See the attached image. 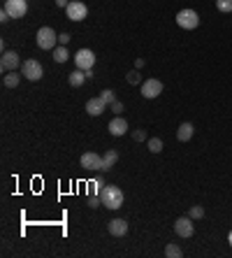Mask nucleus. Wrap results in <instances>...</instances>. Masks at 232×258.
Returning a JSON list of instances; mask_svg holds the SVG:
<instances>
[{"label": "nucleus", "instance_id": "f257e3e1", "mask_svg": "<svg viewBox=\"0 0 232 258\" xmlns=\"http://www.w3.org/2000/svg\"><path fill=\"white\" fill-rule=\"evenodd\" d=\"M35 42L40 49H45V52H54L56 47H58V35H56V30L54 28H40L37 30V35H35Z\"/></svg>", "mask_w": 232, "mask_h": 258}, {"label": "nucleus", "instance_id": "f03ea898", "mask_svg": "<svg viewBox=\"0 0 232 258\" xmlns=\"http://www.w3.org/2000/svg\"><path fill=\"white\" fill-rule=\"evenodd\" d=\"M100 198H102V205L107 209H118L123 205V191L118 186H105L100 191Z\"/></svg>", "mask_w": 232, "mask_h": 258}, {"label": "nucleus", "instance_id": "7ed1b4c3", "mask_svg": "<svg viewBox=\"0 0 232 258\" xmlns=\"http://www.w3.org/2000/svg\"><path fill=\"white\" fill-rule=\"evenodd\" d=\"M177 26L184 28V30H195L200 26V14H197L195 9H179L177 12Z\"/></svg>", "mask_w": 232, "mask_h": 258}, {"label": "nucleus", "instance_id": "20e7f679", "mask_svg": "<svg viewBox=\"0 0 232 258\" xmlns=\"http://www.w3.org/2000/svg\"><path fill=\"white\" fill-rule=\"evenodd\" d=\"M21 75H23L28 81H40L42 79V75H45V68H42V63L40 61L28 58V61L21 63Z\"/></svg>", "mask_w": 232, "mask_h": 258}, {"label": "nucleus", "instance_id": "39448f33", "mask_svg": "<svg viewBox=\"0 0 232 258\" xmlns=\"http://www.w3.org/2000/svg\"><path fill=\"white\" fill-rule=\"evenodd\" d=\"M65 14H68L70 21H84V19L89 17V7L81 0H70V5L65 7Z\"/></svg>", "mask_w": 232, "mask_h": 258}, {"label": "nucleus", "instance_id": "423d86ee", "mask_svg": "<svg viewBox=\"0 0 232 258\" xmlns=\"http://www.w3.org/2000/svg\"><path fill=\"white\" fill-rule=\"evenodd\" d=\"M2 9L12 19H21V17H26V12H28V0H5Z\"/></svg>", "mask_w": 232, "mask_h": 258}, {"label": "nucleus", "instance_id": "0eeeda50", "mask_svg": "<svg viewBox=\"0 0 232 258\" xmlns=\"http://www.w3.org/2000/svg\"><path fill=\"white\" fill-rule=\"evenodd\" d=\"M74 65H77L79 70H93V65H95V53L91 52V49H79V52L74 53Z\"/></svg>", "mask_w": 232, "mask_h": 258}, {"label": "nucleus", "instance_id": "6e6552de", "mask_svg": "<svg viewBox=\"0 0 232 258\" xmlns=\"http://www.w3.org/2000/svg\"><path fill=\"white\" fill-rule=\"evenodd\" d=\"M0 70L2 72H12V70H21V58L17 52H2L0 56Z\"/></svg>", "mask_w": 232, "mask_h": 258}, {"label": "nucleus", "instance_id": "1a4fd4ad", "mask_svg": "<svg viewBox=\"0 0 232 258\" xmlns=\"http://www.w3.org/2000/svg\"><path fill=\"white\" fill-rule=\"evenodd\" d=\"M174 232L179 237H193L195 235V226H193V219L190 216H179L174 221Z\"/></svg>", "mask_w": 232, "mask_h": 258}, {"label": "nucleus", "instance_id": "9d476101", "mask_svg": "<svg viewBox=\"0 0 232 258\" xmlns=\"http://www.w3.org/2000/svg\"><path fill=\"white\" fill-rule=\"evenodd\" d=\"M161 93H162V81L161 79H146V81H142V96L146 100L158 98Z\"/></svg>", "mask_w": 232, "mask_h": 258}, {"label": "nucleus", "instance_id": "9b49d317", "mask_svg": "<svg viewBox=\"0 0 232 258\" xmlns=\"http://www.w3.org/2000/svg\"><path fill=\"white\" fill-rule=\"evenodd\" d=\"M81 168L84 170H102V156H98V154H93V152H86L84 156H81Z\"/></svg>", "mask_w": 232, "mask_h": 258}, {"label": "nucleus", "instance_id": "f8f14e48", "mask_svg": "<svg viewBox=\"0 0 232 258\" xmlns=\"http://www.w3.org/2000/svg\"><path fill=\"white\" fill-rule=\"evenodd\" d=\"M107 231L112 237H123L125 232H128V221L125 219H112L107 223Z\"/></svg>", "mask_w": 232, "mask_h": 258}, {"label": "nucleus", "instance_id": "ddd939ff", "mask_svg": "<svg viewBox=\"0 0 232 258\" xmlns=\"http://www.w3.org/2000/svg\"><path fill=\"white\" fill-rule=\"evenodd\" d=\"M109 133L114 135V137L125 135V133H128V121H125L123 116H114V119L109 121Z\"/></svg>", "mask_w": 232, "mask_h": 258}, {"label": "nucleus", "instance_id": "4468645a", "mask_svg": "<svg viewBox=\"0 0 232 258\" xmlns=\"http://www.w3.org/2000/svg\"><path fill=\"white\" fill-rule=\"evenodd\" d=\"M105 109H107V103L100 98V96L98 98H89V103H86V112H89L91 116H100Z\"/></svg>", "mask_w": 232, "mask_h": 258}, {"label": "nucleus", "instance_id": "2eb2a0df", "mask_svg": "<svg viewBox=\"0 0 232 258\" xmlns=\"http://www.w3.org/2000/svg\"><path fill=\"white\" fill-rule=\"evenodd\" d=\"M193 133H195L193 124H190V121H184V124L179 126V130H177V140L179 142H188V140L193 137Z\"/></svg>", "mask_w": 232, "mask_h": 258}, {"label": "nucleus", "instance_id": "dca6fc26", "mask_svg": "<svg viewBox=\"0 0 232 258\" xmlns=\"http://www.w3.org/2000/svg\"><path fill=\"white\" fill-rule=\"evenodd\" d=\"M86 79H89V77H86V70H79V68H77L74 72H70V77H68V81H70L72 89H79Z\"/></svg>", "mask_w": 232, "mask_h": 258}, {"label": "nucleus", "instance_id": "f3484780", "mask_svg": "<svg viewBox=\"0 0 232 258\" xmlns=\"http://www.w3.org/2000/svg\"><path fill=\"white\" fill-rule=\"evenodd\" d=\"M21 77H23L21 72L12 70V72H7V75L2 77V84H5L7 89H17V86H19V81H21Z\"/></svg>", "mask_w": 232, "mask_h": 258}, {"label": "nucleus", "instance_id": "a211bd4d", "mask_svg": "<svg viewBox=\"0 0 232 258\" xmlns=\"http://www.w3.org/2000/svg\"><path fill=\"white\" fill-rule=\"evenodd\" d=\"M116 160H118V154H116L114 149H107V154L102 156V163H105V165H102V170H112L116 165Z\"/></svg>", "mask_w": 232, "mask_h": 258}, {"label": "nucleus", "instance_id": "6ab92c4d", "mask_svg": "<svg viewBox=\"0 0 232 258\" xmlns=\"http://www.w3.org/2000/svg\"><path fill=\"white\" fill-rule=\"evenodd\" d=\"M105 188V179L95 177L93 181H89V196H100V191Z\"/></svg>", "mask_w": 232, "mask_h": 258}, {"label": "nucleus", "instance_id": "aec40b11", "mask_svg": "<svg viewBox=\"0 0 232 258\" xmlns=\"http://www.w3.org/2000/svg\"><path fill=\"white\" fill-rule=\"evenodd\" d=\"M51 53H54V61H56V63H65L68 58H70V53H68V49H65L63 45H58Z\"/></svg>", "mask_w": 232, "mask_h": 258}, {"label": "nucleus", "instance_id": "412c9836", "mask_svg": "<svg viewBox=\"0 0 232 258\" xmlns=\"http://www.w3.org/2000/svg\"><path fill=\"white\" fill-rule=\"evenodd\" d=\"M146 149L151 154H161L162 152V140L161 137H151V140H146Z\"/></svg>", "mask_w": 232, "mask_h": 258}, {"label": "nucleus", "instance_id": "4be33fe9", "mask_svg": "<svg viewBox=\"0 0 232 258\" xmlns=\"http://www.w3.org/2000/svg\"><path fill=\"white\" fill-rule=\"evenodd\" d=\"M165 256L167 258H181L184 256V251H181V247H179V244H167V247H165Z\"/></svg>", "mask_w": 232, "mask_h": 258}, {"label": "nucleus", "instance_id": "5701e85b", "mask_svg": "<svg viewBox=\"0 0 232 258\" xmlns=\"http://www.w3.org/2000/svg\"><path fill=\"white\" fill-rule=\"evenodd\" d=\"M216 9L223 12V14H230L232 12V0H216Z\"/></svg>", "mask_w": 232, "mask_h": 258}, {"label": "nucleus", "instance_id": "b1692460", "mask_svg": "<svg viewBox=\"0 0 232 258\" xmlns=\"http://www.w3.org/2000/svg\"><path fill=\"white\" fill-rule=\"evenodd\" d=\"M188 216L195 221V219H202L205 216V207H200V205H193L190 207V212H188Z\"/></svg>", "mask_w": 232, "mask_h": 258}, {"label": "nucleus", "instance_id": "393cba45", "mask_svg": "<svg viewBox=\"0 0 232 258\" xmlns=\"http://www.w3.org/2000/svg\"><path fill=\"white\" fill-rule=\"evenodd\" d=\"M100 98L105 100L107 105H112V103H114V100H116V96H114V91H112V89H105V91H102V93H100Z\"/></svg>", "mask_w": 232, "mask_h": 258}, {"label": "nucleus", "instance_id": "a878e982", "mask_svg": "<svg viewBox=\"0 0 232 258\" xmlns=\"http://www.w3.org/2000/svg\"><path fill=\"white\" fill-rule=\"evenodd\" d=\"M133 140H135V142H144V140H146V130H144V128L133 130Z\"/></svg>", "mask_w": 232, "mask_h": 258}, {"label": "nucleus", "instance_id": "bb28decb", "mask_svg": "<svg viewBox=\"0 0 232 258\" xmlns=\"http://www.w3.org/2000/svg\"><path fill=\"white\" fill-rule=\"evenodd\" d=\"M128 84H139V72H137V70L128 72Z\"/></svg>", "mask_w": 232, "mask_h": 258}, {"label": "nucleus", "instance_id": "cd10ccee", "mask_svg": "<svg viewBox=\"0 0 232 258\" xmlns=\"http://www.w3.org/2000/svg\"><path fill=\"white\" fill-rule=\"evenodd\" d=\"M109 107H112V112H114L116 116H121V112H123V103H118V100H114Z\"/></svg>", "mask_w": 232, "mask_h": 258}, {"label": "nucleus", "instance_id": "c85d7f7f", "mask_svg": "<svg viewBox=\"0 0 232 258\" xmlns=\"http://www.w3.org/2000/svg\"><path fill=\"white\" fill-rule=\"evenodd\" d=\"M100 205H102V198L100 196H89V207L95 209V207H100Z\"/></svg>", "mask_w": 232, "mask_h": 258}, {"label": "nucleus", "instance_id": "c756f323", "mask_svg": "<svg viewBox=\"0 0 232 258\" xmlns=\"http://www.w3.org/2000/svg\"><path fill=\"white\" fill-rule=\"evenodd\" d=\"M70 40H72V37H70V33H61V35H58V45H63V47H65L68 42H70Z\"/></svg>", "mask_w": 232, "mask_h": 258}, {"label": "nucleus", "instance_id": "7c9ffc66", "mask_svg": "<svg viewBox=\"0 0 232 258\" xmlns=\"http://www.w3.org/2000/svg\"><path fill=\"white\" fill-rule=\"evenodd\" d=\"M9 19H12V17H9L7 12H5V9H2V12H0V21H2V24H7Z\"/></svg>", "mask_w": 232, "mask_h": 258}, {"label": "nucleus", "instance_id": "2f4dec72", "mask_svg": "<svg viewBox=\"0 0 232 258\" xmlns=\"http://www.w3.org/2000/svg\"><path fill=\"white\" fill-rule=\"evenodd\" d=\"M56 5H58V7H68V5H70V0H56Z\"/></svg>", "mask_w": 232, "mask_h": 258}, {"label": "nucleus", "instance_id": "473e14b6", "mask_svg": "<svg viewBox=\"0 0 232 258\" xmlns=\"http://www.w3.org/2000/svg\"><path fill=\"white\" fill-rule=\"evenodd\" d=\"M135 68H144V58H137V61H135Z\"/></svg>", "mask_w": 232, "mask_h": 258}, {"label": "nucleus", "instance_id": "72a5a7b5", "mask_svg": "<svg viewBox=\"0 0 232 258\" xmlns=\"http://www.w3.org/2000/svg\"><path fill=\"white\" fill-rule=\"evenodd\" d=\"M228 242H230V247H232V231H230V235H228Z\"/></svg>", "mask_w": 232, "mask_h": 258}]
</instances>
